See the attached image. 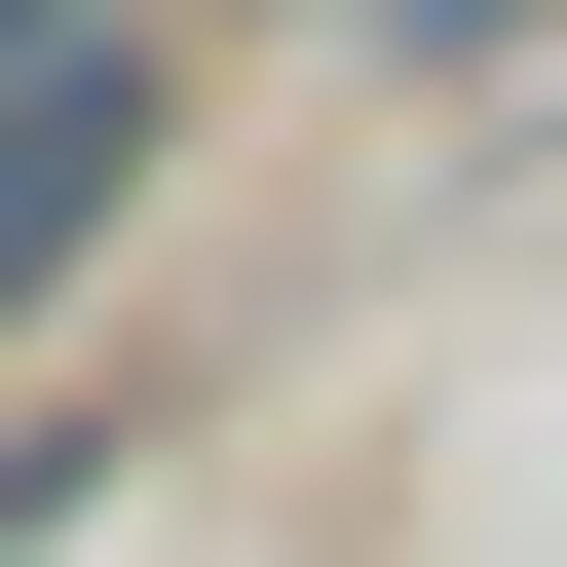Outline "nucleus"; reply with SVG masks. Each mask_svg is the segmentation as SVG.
Masks as SVG:
<instances>
[{"mask_svg": "<svg viewBox=\"0 0 567 567\" xmlns=\"http://www.w3.org/2000/svg\"><path fill=\"white\" fill-rule=\"evenodd\" d=\"M39 39H114V0H0V76H39Z\"/></svg>", "mask_w": 567, "mask_h": 567, "instance_id": "f03ea898", "label": "nucleus"}, {"mask_svg": "<svg viewBox=\"0 0 567 567\" xmlns=\"http://www.w3.org/2000/svg\"><path fill=\"white\" fill-rule=\"evenodd\" d=\"M152 39H39V76H0V303H76V265H114V189H152Z\"/></svg>", "mask_w": 567, "mask_h": 567, "instance_id": "f257e3e1", "label": "nucleus"}]
</instances>
